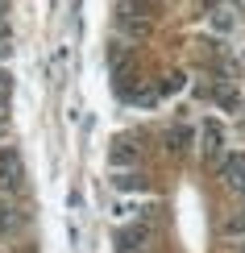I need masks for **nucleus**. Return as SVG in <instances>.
I'll use <instances>...</instances> for the list:
<instances>
[{
  "label": "nucleus",
  "mask_w": 245,
  "mask_h": 253,
  "mask_svg": "<svg viewBox=\"0 0 245 253\" xmlns=\"http://www.w3.org/2000/svg\"><path fill=\"white\" fill-rule=\"evenodd\" d=\"M216 174H220V183H225L229 191L245 195V154H225L216 162Z\"/></svg>",
  "instance_id": "f257e3e1"
},
{
  "label": "nucleus",
  "mask_w": 245,
  "mask_h": 253,
  "mask_svg": "<svg viewBox=\"0 0 245 253\" xmlns=\"http://www.w3.org/2000/svg\"><path fill=\"white\" fill-rule=\"evenodd\" d=\"M21 178H25L21 154H17V150H0V191H17Z\"/></svg>",
  "instance_id": "f03ea898"
},
{
  "label": "nucleus",
  "mask_w": 245,
  "mask_h": 253,
  "mask_svg": "<svg viewBox=\"0 0 245 253\" xmlns=\"http://www.w3.org/2000/svg\"><path fill=\"white\" fill-rule=\"evenodd\" d=\"M199 141H204L199 150H204V158H208V162H220V158L229 154V150H225V129H220L216 121H208L204 129H199Z\"/></svg>",
  "instance_id": "7ed1b4c3"
},
{
  "label": "nucleus",
  "mask_w": 245,
  "mask_h": 253,
  "mask_svg": "<svg viewBox=\"0 0 245 253\" xmlns=\"http://www.w3.org/2000/svg\"><path fill=\"white\" fill-rule=\"evenodd\" d=\"M146 245H150V233L142 224H129L116 233V253H146Z\"/></svg>",
  "instance_id": "20e7f679"
},
{
  "label": "nucleus",
  "mask_w": 245,
  "mask_h": 253,
  "mask_svg": "<svg viewBox=\"0 0 245 253\" xmlns=\"http://www.w3.org/2000/svg\"><path fill=\"white\" fill-rule=\"evenodd\" d=\"M17 224H21L17 208H13V204H0V237H4V233H13Z\"/></svg>",
  "instance_id": "39448f33"
},
{
  "label": "nucleus",
  "mask_w": 245,
  "mask_h": 253,
  "mask_svg": "<svg viewBox=\"0 0 245 253\" xmlns=\"http://www.w3.org/2000/svg\"><path fill=\"white\" fill-rule=\"evenodd\" d=\"M112 162L116 166H129V162H137V150L129 141H116V150H112Z\"/></svg>",
  "instance_id": "423d86ee"
},
{
  "label": "nucleus",
  "mask_w": 245,
  "mask_h": 253,
  "mask_svg": "<svg viewBox=\"0 0 245 253\" xmlns=\"http://www.w3.org/2000/svg\"><path fill=\"white\" fill-rule=\"evenodd\" d=\"M166 141H170V150H175V154H183V150H187V141H191V133H187V129H170V133H166Z\"/></svg>",
  "instance_id": "0eeeda50"
},
{
  "label": "nucleus",
  "mask_w": 245,
  "mask_h": 253,
  "mask_svg": "<svg viewBox=\"0 0 245 253\" xmlns=\"http://www.w3.org/2000/svg\"><path fill=\"white\" fill-rule=\"evenodd\" d=\"M112 216H116V220H133V216H137V204H133V199H121V204L112 208Z\"/></svg>",
  "instance_id": "6e6552de"
},
{
  "label": "nucleus",
  "mask_w": 245,
  "mask_h": 253,
  "mask_svg": "<svg viewBox=\"0 0 245 253\" xmlns=\"http://www.w3.org/2000/svg\"><path fill=\"white\" fill-rule=\"evenodd\" d=\"M112 183L121 187V191H142V178H137V174H116Z\"/></svg>",
  "instance_id": "1a4fd4ad"
},
{
  "label": "nucleus",
  "mask_w": 245,
  "mask_h": 253,
  "mask_svg": "<svg viewBox=\"0 0 245 253\" xmlns=\"http://www.w3.org/2000/svg\"><path fill=\"white\" fill-rule=\"evenodd\" d=\"M225 233H229V237H241V233H245V212L229 220V224H225Z\"/></svg>",
  "instance_id": "9d476101"
},
{
  "label": "nucleus",
  "mask_w": 245,
  "mask_h": 253,
  "mask_svg": "<svg viewBox=\"0 0 245 253\" xmlns=\"http://www.w3.org/2000/svg\"><path fill=\"white\" fill-rule=\"evenodd\" d=\"M8 87H13V79H8V71H0V91L8 96Z\"/></svg>",
  "instance_id": "9b49d317"
},
{
  "label": "nucleus",
  "mask_w": 245,
  "mask_h": 253,
  "mask_svg": "<svg viewBox=\"0 0 245 253\" xmlns=\"http://www.w3.org/2000/svg\"><path fill=\"white\" fill-rule=\"evenodd\" d=\"M4 17H8V0H0V25H4Z\"/></svg>",
  "instance_id": "f8f14e48"
},
{
  "label": "nucleus",
  "mask_w": 245,
  "mask_h": 253,
  "mask_svg": "<svg viewBox=\"0 0 245 253\" xmlns=\"http://www.w3.org/2000/svg\"><path fill=\"white\" fill-rule=\"evenodd\" d=\"M0 133H4V121H0Z\"/></svg>",
  "instance_id": "ddd939ff"
},
{
  "label": "nucleus",
  "mask_w": 245,
  "mask_h": 253,
  "mask_svg": "<svg viewBox=\"0 0 245 253\" xmlns=\"http://www.w3.org/2000/svg\"><path fill=\"white\" fill-rule=\"evenodd\" d=\"M241 253H245V249H241Z\"/></svg>",
  "instance_id": "4468645a"
}]
</instances>
